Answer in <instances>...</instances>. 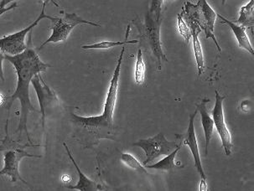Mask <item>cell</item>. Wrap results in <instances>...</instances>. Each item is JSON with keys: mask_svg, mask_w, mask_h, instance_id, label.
I'll use <instances>...</instances> for the list:
<instances>
[{"mask_svg": "<svg viewBox=\"0 0 254 191\" xmlns=\"http://www.w3.org/2000/svg\"><path fill=\"white\" fill-rule=\"evenodd\" d=\"M4 60L10 62L16 70L17 86L14 93L9 97H6L3 105L9 114V111L13 103L16 100H19L21 106L20 119L19 125L14 133L22 135V132H25L30 144H34L31 141L30 132L28 131V117L30 112L41 114V111L37 110L31 103L30 85L35 75L41 74V72H45L48 68L52 67V65L42 62L37 52L33 47L32 31H30L29 35L27 48L25 52L14 57L4 55Z\"/></svg>", "mask_w": 254, "mask_h": 191, "instance_id": "obj_1", "label": "cell"}, {"mask_svg": "<svg viewBox=\"0 0 254 191\" xmlns=\"http://www.w3.org/2000/svg\"><path fill=\"white\" fill-rule=\"evenodd\" d=\"M125 47L124 46L119 57L118 64L114 70V75L110 81V86L108 90L107 98H106L103 114L100 116L80 117L75 113H70V120L76 127L78 132H88L90 133L100 137V132L103 130L112 131L114 127V113L116 106L117 97H118V88H119V80L123 58L125 54Z\"/></svg>", "mask_w": 254, "mask_h": 191, "instance_id": "obj_2", "label": "cell"}, {"mask_svg": "<svg viewBox=\"0 0 254 191\" xmlns=\"http://www.w3.org/2000/svg\"><path fill=\"white\" fill-rule=\"evenodd\" d=\"M40 145L35 144H20L16 141H14L8 134V119L5 125V136L0 144V152L3 154V168L0 170V175H7L10 177L12 182L21 181L28 186V183L19 175V163L22 159L25 157L28 158H41V155L30 154L24 150L29 147H39Z\"/></svg>", "mask_w": 254, "mask_h": 191, "instance_id": "obj_3", "label": "cell"}, {"mask_svg": "<svg viewBox=\"0 0 254 191\" xmlns=\"http://www.w3.org/2000/svg\"><path fill=\"white\" fill-rule=\"evenodd\" d=\"M181 15L186 21H192L197 24L205 32V38H211L219 52L222 51L214 35V24L216 21V14L205 0H200L196 5L187 2Z\"/></svg>", "mask_w": 254, "mask_h": 191, "instance_id": "obj_4", "label": "cell"}, {"mask_svg": "<svg viewBox=\"0 0 254 191\" xmlns=\"http://www.w3.org/2000/svg\"><path fill=\"white\" fill-rule=\"evenodd\" d=\"M47 3H48V1L44 2L43 4H42L41 14L39 15L37 19H35V21L33 22L32 24H30L24 30L0 38V51L3 54L8 55V56H11V57L21 54L22 52H25L26 48H27V45L25 44V38H26L28 33L32 31L33 29L36 27L42 19H48L51 21L53 20L54 17L47 15L45 13L46 6Z\"/></svg>", "mask_w": 254, "mask_h": 191, "instance_id": "obj_5", "label": "cell"}, {"mask_svg": "<svg viewBox=\"0 0 254 191\" xmlns=\"http://www.w3.org/2000/svg\"><path fill=\"white\" fill-rule=\"evenodd\" d=\"M132 145L139 147L144 151L146 159L143 161V164L146 166L155 159L171 154L176 148L181 146V142L168 141L165 135L160 132L148 139L138 140V142L132 143Z\"/></svg>", "mask_w": 254, "mask_h": 191, "instance_id": "obj_6", "label": "cell"}, {"mask_svg": "<svg viewBox=\"0 0 254 191\" xmlns=\"http://www.w3.org/2000/svg\"><path fill=\"white\" fill-rule=\"evenodd\" d=\"M52 22V35L41 45L39 50H41L47 44L59 43V42L65 41L71 32V30L79 24H87L93 26H98V27L100 26V24L82 19L76 14H68V13H65L64 17H61V18L54 17Z\"/></svg>", "mask_w": 254, "mask_h": 191, "instance_id": "obj_7", "label": "cell"}, {"mask_svg": "<svg viewBox=\"0 0 254 191\" xmlns=\"http://www.w3.org/2000/svg\"><path fill=\"white\" fill-rule=\"evenodd\" d=\"M215 106L213 110L211 112L212 114V120H213L214 126L216 127V131L218 132L221 140H222V146L224 148L225 154L227 156H230L232 154V149L233 148V139L232 135L227 127L224 119V111H223V102L225 97H222L219 92L215 91Z\"/></svg>", "mask_w": 254, "mask_h": 191, "instance_id": "obj_8", "label": "cell"}, {"mask_svg": "<svg viewBox=\"0 0 254 191\" xmlns=\"http://www.w3.org/2000/svg\"><path fill=\"white\" fill-rule=\"evenodd\" d=\"M144 35L146 38L151 51L158 61L159 70H161V61L167 62L165 53L163 52L161 41H160V21H157L151 14H148L145 19V24L143 29Z\"/></svg>", "mask_w": 254, "mask_h": 191, "instance_id": "obj_9", "label": "cell"}, {"mask_svg": "<svg viewBox=\"0 0 254 191\" xmlns=\"http://www.w3.org/2000/svg\"><path fill=\"white\" fill-rule=\"evenodd\" d=\"M33 87L35 89V93L38 97L39 103L41 107V125L45 128L46 124V109L50 103H53L54 101H57L55 92L50 88L48 85L45 82L41 74L35 75L31 81Z\"/></svg>", "mask_w": 254, "mask_h": 191, "instance_id": "obj_10", "label": "cell"}, {"mask_svg": "<svg viewBox=\"0 0 254 191\" xmlns=\"http://www.w3.org/2000/svg\"><path fill=\"white\" fill-rule=\"evenodd\" d=\"M197 109H195V113L190 116L189 125L187 128V135L183 141V144L189 147L193 159H194L195 169L197 170L201 179L206 181V175H205V171L203 170L202 164L200 160V151H199V147H198L197 138L195 135V124H194L195 118L197 115Z\"/></svg>", "mask_w": 254, "mask_h": 191, "instance_id": "obj_11", "label": "cell"}, {"mask_svg": "<svg viewBox=\"0 0 254 191\" xmlns=\"http://www.w3.org/2000/svg\"><path fill=\"white\" fill-rule=\"evenodd\" d=\"M63 145L65 147V151L67 153L68 156L70 158V161L72 162L74 167L76 168L77 174H78V182L76 183V186H68V185H66L65 186V188L76 190V191H100L101 190H103V187L99 184L96 183L95 181L90 180L87 175H84L83 173L81 172L78 164H76V162L75 161V159L70 154V149L68 148L67 145L65 143H63Z\"/></svg>", "mask_w": 254, "mask_h": 191, "instance_id": "obj_12", "label": "cell"}, {"mask_svg": "<svg viewBox=\"0 0 254 191\" xmlns=\"http://www.w3.org/2000/svg\"><path fill=\"white\" fill-rule=\"evenodd\" d=\"M210 103V100L207 98H204L201 101L200 104H197L196 109L200 113V122L202 125L203 130H204V134H205V155L207 156L208 154V147L211 143V137L213 135L214 132V123L212 118L210 116L206 104Z\"/></svg>", "mask_w": 254, "mask_h": 191, "instance_id": "obj_13", "label": "cell"}, {"mask_svg": "<svg viewBox=\"0 0 254 191\" xmlns=\"http://www.w3.org/2000/svg\"><path fill=\"white\" fill-rule=\"evenodd\" d=\"M186 23H187V26L189 27L190 30V34H191L192 41H193V48H194L195 61H196V64H197L198 75H201L203 71H204V67H205L202 48H201V46H200V41L198 39V35L201 32V29L194 22L187 21Z\"/></svg>", "mask_w": 254, "mask_h": 191, "instance_id": "obj_14", "label": "cell"}, {"mask_svg": "<svg viewBox=\"0 0 254 191\" xmlns=\"http://www.w3.org/2000/svg\"><path fill=\"white\" fill-rule=\"evenodd\" d=\"M217 16L219 17L221 20L224 22L225 24H227L232 29L233 34L235 35L236 38H237V41H238L239 47L245 49L246 51L250 52L254 56V48L252 46L251 42L249 41V36L247 35L245 28L241 26V25H238V24H236L233 22L229 21L228 19H225L224 17H222L220 14H217Z\"/></svg>", "mask_w": 254, "mask_h": 191, "instance_id": "obj_15", "label": "cell"}, {"mask_svg": "<svg viewBox=\"0 0 254 191\" xmlns=\"http://www.w3.org/2000/svg\"><path fill=\"white\" fill-rule=\"evenodd\" d=\"M181 148V146H179L178 148H176L171 154H169L164 159L157 162L155 164H151V165H146L145 167L148 168V169H151V170L171 171L174 169L178 167L175 160H176V155L178 154V152Z\"/></svg>", "mask_w": 254, "mask_h": 191, "instance_id": "obj_16", "label": "cell"}, {"mask_svg": "<svg viewBox=\"0 0 254 191\" xmlns=\"http://www.w3.org/2000/svg\"><path fill=\"white\" fill-rule=\"evenodd\" d=\"M236 24H241L243 27L253 26L254 24V0H251L247 5L242 7L239 19L235 22Z\"/></svg>", "mask_w": 254, "mask_h": 191, "instance_id": "obj_17", "label": "cell"}, {"mask_svg": "<svg viewBox=\"0 0 254 191\" xmlns=\"http://www.w3.org/2000/svg\"><path fill=\"white\" fill-rule=\"evenodd\" d=\"M130 25H128L127 28V34H126V38H125V41H121V42H112V41H103L100 43L93 44V45H90V46H83L81 48L82 49H103V50H107V49L114 48L116 46H124V45H127V44H137L138 41H127V36H128V33H129Z\"/></svg>", "mask_w": 254, "mask_h": 191, "instance_id": "obj_18", "label": "cell"}, {"mask_svg": "<svg viewBox=\"0 0 254 191\" xmlns=\"http://www.w3.org/2000/svg\"><path fill=\"white\" fill-rule=\"evenodd\" d=\"M145 78V64L143 62V53L141 49L138 50L136 61L135 82L137 85H142Z\"/></svg>", "mask_w": 254, "mask_h": 191, "instance_id": "obj_19", "label": "cell"}, {"mask_svg": "<svg viewBox=\"0 0 254 191\" xmlns=\"http://www.w3.org/2000/svg\"><path fill=\"white\" fill-rule=\"evenodd\" d=\"M122 161L125 163L127 166L131 168L132 170H137L138 172H143L147 174L146 169L143 167V165L137 160L135 157L132 156V154H128V153H125L122 154L121 157Z\"/></svg>", "mask_w": 254, "mask_h": 191, "instance_id": "obj_20", "label": "cell"}, {"mask_svg": "<svg viewBox=\"0 0 254 191\" xmlns=\"http://www.w3.org/2000/svg\"><path fill=\"white\" fill-rule=\"evenodd\" d=\"M178 28L180 34H181L186 40V42H189L190 38H191V34L189 27L187 26V23L185 22L183 18L181 17V14H178Z\"/></svg>", "mask_w": 254, "mask_h": 191, "instance_id": "obj_21", "label": "cell"}, {"mask_svg": "<svg viewBox=\"0 0 254 191\" xmlns=\"http://www.w3.org/2000/svg\"><path fill=\"white\" fill-rule=\"evenodd\" d=\"M164 1H152L151 8L149 14L156 19L157 21H160V15H161V7Z\"/></svg>", "mask_w": 254, "mask_h": 191, "instance_id": "obj_22", "label": "cell"}, {"mask_svg": "<svg viewBox=\"0 0 254 191\" xmlns=\"http://www.w3.org/2000/svg\"><path fill=\"white\" fill-rule=\"evenodd\" d=\"M11 2H12V1H10V0H2V1H0V16H2L6 12L12 10V9H14V8L18 7L17 2H13L12 4H10V5L6 8L5 6L7 5L8 3H11Z\"/></svg>", "mask_w": 254, "mask_h": 191, "instance_id": "obj_23", "label": "cell"}, {"mask_svg": "<svg viewBox=\"0 0 254 191\" xmlns=\"http://www.w3.org/2000/svg\"><path fill=\"white\" fill-rule=\"evenodd\" d=\"M4 61V54L0 51V79L4 81V75L3 70V62Z\"/></svg>", "mask_w": 254, "mask_h": 191, "instance_id": "obj_24", "label": "cell"}, {"mask_svg": "<svg viewBox=\"0 0 254 191\" xmlns=\"http://www.w3.org/2000/svg\"><path fill=\"white\" fill-rule=\"evenodd\" d=\"M200 191H208V187H207V184H206L205 180L201 179V181H200Z\"/></svg>", "mask_w": 254, "mask_h": 191, "instance_id": "obj_25", "label": "cell"}, {"mask_svg": "<svg viewBox=\"0 0 254 191\" xmlns=\"http://www.w3.org/2000/svg\"><path fill=\"white\" fill-rule=\"evenodd\" d=\"M62 180H63V182H64L65 185H67V183H69L70 181V177L69 175H63Z\"/></svg>", "mask_w": 254, "mask_h": 191, "instance_id": "obj_26", "label": "cell"}, {"mask_svg": "<svg viewBox=\"0 0 254 191\" xmlns=\"http://www.w3.org/2000/svg\"><path fill=\"white\" fill-rule=\"evenodd\" d=\"M4 100H5V98H3V96L0 94V105L4 103Z\"/></svg>", "mask_w": 254, "mask_h": 191, "instance_id": "obj_27", "label": "cell"}]
</instances>
